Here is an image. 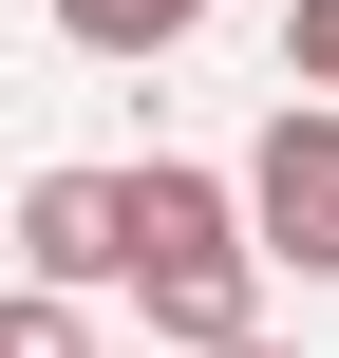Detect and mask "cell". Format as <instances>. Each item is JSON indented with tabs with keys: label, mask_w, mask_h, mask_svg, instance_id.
<instances>
[{
	"label": "cell",
	"mask_w": 339,
	"mask_h": 358,
	"mask_svg": "<svg viewBox=\"0 0 339 358\" xmlns=\"http://www.w3.org/2000/svg\"><path fill=\"white\" fill-rule=\"evenodd\" d=\"M245 227H264V208H245L226 170H189V151L132 170V264H170V245H245Z\"/></svg>",
	"instance_id": "obj_4"
},
{
	"label": "cell",
	"mask_w": 339,
	"mask_h": 358,
	"mask_svg": "<svg viewBox=\"0 0 339 358\" xmlns=\"http://www.w3.org/2000/svg\"><path fill=\"white\" fill-rule=\"evenodd\" d=\"M283 76H302V94H339V0H302V19H283Z\"/></svg>",
	"instance_id": "obj_7"
},
{
	"label": "cell",
	"mask_w": 339,
	"mask_h": 358,
	"mask_svg": "<svg viewBox=\"0 0 339 358\" xmlns=\"http://www.w3.org/2000/svg\"><path fill=\"white\" fill-rule=\"evenodd\" d=\"M189 19H208V0H57V38H75V57H170Z\"/></svg>",
	"instance_id": "obj_5"
},
{
	"label": "cell",
	"mask_w": 339,
	"mask_h": 358,
	"mask_svg": "<svg viewBox=\"0 0 339 358\" xmlns=\"http://www.w3.org/2000/svg\"><path fill=\"white\" fill-rule=\"evenodd\" d=\"M0 358H94L75 340V283H19V302H0Z\"/></svg>",
	"instance_id": "obj_6"
},
{
	"label": "cell",
	"mask_w": 339,
	"mask_h": 358,
	"mask_svg": "<svg viewBox=\"0 0 339 358\" xmlns=\"http://www.w3.org/2000/svg\"><path fill=\"white\" fill-rule=\"evenodd\" d=\"M245 208H264V245L302 264V283H339V113L283 76V113H264V151H245Z\"/></svg>",
	"instance_id": "obj_1"
},
{
	"label": "cell",
	"mask_w": 339,
	"mask_h": 358,
	"mask_svg": "<svg viewBox=\"0 0 339 358\" xmlns=\"http://www.w3.org/2000/svg\"><path fill=\"white\" fill-rule=\"evenodd\" d=\"M19 264L38 283H132V170H38L19 189Z\"/></svg>",
	"instance_id": "obj_3"
},
{
	"label": "cell",
	"mask_w": 339,
	"mask_h": 358,
	"mask_svg": "<svg viewBox=\"0 0 339 358\" xmlns=\"http://www.w3.org/2000/svg\"><path fill=\"white\" fill-rule=\"evenodd\" d=\"M226 358H283V340H226Z\"/></svg>",
	"instance_id": "obj_8"
},
{
	"label": "cell",
	"mask_w": 339,
	"mask_h": 358,
	"mask_svg": "<svg viewBox=\"0 0 339 358\" xmlns=\"http://www.w3.org/2000/svg\"><path fill=\"white\" fill-rule=\"evenodd\" d=\"M264 264L283 245H170V264H132V302L170 358H226V340H264Z\"/></svg>",
	"instance_id": "obj_2"
}]
</instances>
